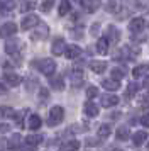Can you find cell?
Returning a JSON list of instances; mask_svg holds the SVG:
<instances>
[{
	"instance_id": "6da1fadb",
	"label": "cell",
	"mask_w": 149,
	"mask_h": 151,
	"mask_svg": "<svg viewBox=\"0 0 149 151\" xmlns=\"http://www.w3.org/2000/svg\"><path fill=\"white\" fill-rule=\"evenodd\" d=\"M34 66H37V70L46 76H53L54 71H56V61L51 60V58H44V60H39V61H34Z\"/></svg>"
},
{
	"instance_id": "7a4b0ae2",
	"label": "cell",
	"mask_w": 149,
	"mask_h": 151,
	"mask_svg": "<svg viewBox=\"0 0 149 151\" xmlns=\"http://www.w3.org/2000/svg\"><path fill=\"white\" fill-rule=\"evenodd\" d=\"M63 119H64V109H63L61 105H54V107H51V110H49V117H47L49 126H58V124L63 122Z\"/></svg>"
},
{
	"instance_id": "3957f363",
	"label": "cell",
	"mask_w": 149,
	"mask_h": 151,
	"mask_svg": "<svg viewBox=\"0 0 149 151\" xmlns=\"http://www.w3.org/2000/svg\"><path fill=\"white\" fill-rule=\"evenodd\" d=\"M5 53L10 55L12 58H15L19 61V55H20V41L17 39H12V41H7L5 42Z\"/></svg>"
},
{
	"instance_id": "277c9868",
	"label": "cell",
	"mask_w": 149,
	"mask_h": 151,
	"mask_svg": "<svg viewBox=\"0 0 149 151\" xmlns=\"http://www.w3.org/2000/svg\"><path fill=\"white\" fill-rule=\"evenodd\" d=\"M36 31H34L32 34H31V39H34V41H42V39H46L47 34H49V27H47L46 24H37L36 26Z\"/></svg>"
},
{
	"instance_id": "5b68a950",
	"label": "cell",
	"mask_w": 149,
	"mask_h": 151,
	"mask_svg": "<svg viewBox=\"0 0 149 151\" xmlns=\"http://www.w3.org/2000/svg\"><path fill=\"white\" fill-rule=\"evenodd\" d=\"M64 49H66L64 39H63V37H56L53 41V44H51V53H53L54 56H61V55H64Z\"/></svg>"
},
{
	"instance_id": "8992f818",
	"label": "cell",
	"mask_w": 149,
	"mask_h": 151,
	"mask_svg": "<svg viewBox=\"0 0 149 151\" xmlns=\"http://www.w3.org/2000/svg\"><path fill=\"white\" fill-rule=\"evenodd\" d=\"M39 24V17L37 15H34V14H29V15H24V19H22V29L24 31H27V29H32L36 27Z\"/></svg>"
},
{
	"instance_id": "52a82bcc",
	"label": "cell",
	"mask_w": 149,
	"mask_h": 151,
	"mask_svg": "<svg viewBox=\"0 0 149 151\" xmlns=\"http://www.w3.org/2000/svg\"><path fill=\"white\" fill-rule=\"evenodd\" d=\"M4 82L7 85H10V87H19L22 83V78L17 73H14V71H7V73H4Z\"/></svg>"
},
{
	"instance_id": "ba28073f",
	"label": "cell",
	"mask_w": 149,
	"mask_h": 151,
	"mask_svg": "<svg viewBox=\"0 0 149 151\" xmlns=\"http://www.w3.org/2000/svg\"><path fill=\"white\" fill-rule=\"evenodd\" d=\"M83 80H85V76H83V71L81 70H76L74 68L71 73H69V82L73 87H81L83 85Z\"/></svg>"
},
{
	"instance_id": "9c48e42d",
	"label": "cell",
	"mask_w": 149,
	"mask_h": 151,
	"mask_svg": "<svg viewBox=\"0 0 149 151\" xmlns=\"http://www.w3.org/2000/svg\"><path fill=\"white\" fill-rule=\"evenodd\" d=\"M17 32V26L14 22H7L0 27V37H10Z\"/></svg>"
},
{
	"instance_id": "30bf717a",
	"label": "cell",
	"mask_w": 149,
	"mask_h": 151,
	"mask_svg": "<svg viewBox=\"0 0 149 151\" xmlns=\"http://www.w3.org/2000/svg\"><path fill=\"white\" fill-rule=\"evenodd\" d=\"M105 37H107L108 42H119L120 32H119V29L115 27V26H108L107 31H105Z\"/></svg>"
},
{
	"instance_id": "8fae6325",
	"label": "cell",
	"mask_w": 149,
	"mask_h": 151,
	"mask_svg": "<svg viewBox=\"0 0 149 151\" xmlns=\"http://www.w3.org/2000/svg\"><path fill=\"white\" fill-rule=\"evenodd\" d=\"M146 26V21L142 19V17H134L132 21L129 22V29H130V32H141L142 29Z\"/></svg>"
},
{
	"instance_id": "7c38bea8",
	"label": "cell",
	"mask_w": 149,
	"mask_h": 151,
	"mask_svg": "<svg viewBox=\"0 0 149 151\" xmlns=\"http://www.w3.org/2000/svg\"><path fill=\"white\" fill-rule=\"evenodd\" d=\"M80 55H81V48L76 46V44H69V46H66V49H64V56H66L68 60H76Z\"/></svg>"
},
{
	"instance_id": "4fadbf2b",
	"label": "cell",
	"mask_w": 149,
	"mask_h": 151,
	"mask_svg": "<svg viewBox=\"0 0 149 151\" xmlns=\"http://www.w3.org/2000/svg\"><path fill=\"white\" fill-rule=\"evenodd\" d=\"M42 126V121H41V117L37 114H31L29 119H27V127L31 131H37Z\"/></svg>"
},
{
	"instance_id": "5bb4252c",
	"label": "cell",
	"mask_w": 149,
	"mask_h": 151,
	"mask_svg": "<svg viewBox=\"0 0 149 151\" xmlns=\"http://www.w3.org/2000/svg\"><path fill=\"white\" fill-rule=\"evenodd\" d=\"M90 70L93 71V73H103L105 70H107V61H100V60H93V61H90Z\"/></svg>"
},
{
	"instance_id": "9a60e30c",
	"label": "cell",
	"mask_w": 149,
	"mask_h": 151,
	"mask_svg": "<svg viewBox=\"0 0 149 151\" xmlns=\"http://www.w3.org/2000/svg\"><path fill=\"white\" fill-rule=\"evenodd\" d=\"M100 102H102V105L103 107H114V105H117L119 104V97L117 95H112V93H107V95H103L100 99Z\"/></svg>"
},
{
	"instance_id": "2e32d148",
	"label": "cell",
	"mask_w": 149,
	"mask_h": 151,
	"mask_svg": "<svg viewBox=\"0 0 149 151\" xmlns=\"http://www.w3.org/2000/svg\"><path fill=\"white\" fill-rule=\"evenodd\" d=\"M83 112H85L88 117H97L98 116V107H97V104H93L92 100H88V102H85V105H83Z\"/></svg>"
},
{
	"instance_id": "e0dca14e",
	"label": "cell",
	"mask_w": 149,
	"mask_h": 151,
	"mask_svg": "<svg viewBox=\"0 0 149 151\" xmlns=\"http://www.w3.org/2000/svg\"><path fill=\"white\" fill-rule=\"evenodd\" d=\"M20 144H22V136H20L19 132H15V134H12L10 136V139H9V143H7V146H9V150H19Z\"/></svg>"
},
{
	"instance_id": "ac0fdd59",
	"label": "cell",
	"mask_w": 149,
	"mask_h": 151,
	"mask_svg": "<svg viewBox=\"0 0 149 151\" xmlns=\"http://www.w3.org/2000/svg\"><path fill=\"white\" fill-rule=\"evenodd\" d=\"M122 55L127 56V60H134L137 55H141V49L137 46H124L122 48Z\"/></svg>"
},
{
	"instance_id": "d6986e66",
	"label": "cell",
	"mask_w": 149,
	"mask_h": 151,
	"mask_svg": "<svg viewBox=\"0 0 149 151\" xmlns=\"http://www.w3.org/2000/svg\"><path fill=\"white\" fill-rule=\"evenodd\" d=\"M49 83H51V88L56 90V92H61V90H64V80H63V76H51V80H49Z\"/></svg>"
},
{
	"instance_id": "ffe728a7",
	"label": "cell",
	"mask_w": 149,
	"mask_h": 151,
	"mask_svg": "<svg viewBox=\"0 0 149 151\" xmlns=\"http://www.w3.org/2000/svg\"><path fill=\"white\" fill-rule=\"evenodd\" d=\"M15 9V2L14 0H0V14H9Z\"/></svg>"
},
{
	"instance_id": "44dd1931",
	"label": "cell",
	"mask_w": 149,
	"mask_h": 151,
	"mask_svg": "<svg viewBox=\"0 0 149 151\" xmlns=\"http://www.w3.org/2000/svg\"><path fill=\"white\" fill-rule=\"evenodd\" d=\"M81 5L87 12H95L100 7V0H81Z\"/></svg>"
},
{
	"instance_id": "7402d4cb",
	"label": "cell",
	"mask_w": 149,
	"mask_h": 151,
	"mask_svg": "<svg viewBox=\"0 0 149 151\" xmlns=\"http://www.w3.org/2000/svg\"><path fill=\"white\" fill-rule=\"evenodd\" d=\"M108 44H110V42L107 41V37H105V36H103V37H100V39H98V41H97V51H98V55H107L108 53Z\"/></svg>"
},
{
	"instance_id": "603a6c76",
	"label": "cell",
	"mask_w": 149,
	"mask_h": 151,
	"mask_svg": "<svg viewBox=\"0 0 149 151\" xmlns=\"http://www.w3.org/2000/svg\"><path fill=\"white\" fill-rule=\"evenodd\" d=\"M102 87H103L105 90L115 92V90L120 88V83L117 82V80H114V78H107V80H103V82H102Z\"/></svg>"
},
{
	"instance_id": "cb8c5ba5",
	"label": "cell",
	"mask_w": 149,
	"mask_h": 151,
	"mask_svg": "<svg viewBox=\"0 0 149 151\" xmlns=\"http://www.w3.org/2000/svg\"><path fill=\"white\" fill-rule=\"evenodd\" d=\"M80 150V141L76 139H71V141H66L64 144H61L59 151H78Z\"/></svg>"
},
{
	"instance_id": "d4e9b609",
	"label": "cell",
	"mask_w": 149,
	"mask_h": 151,
	"mask_svg": "<svg viewBox=\"0 0 149 151\" xmlns=\"http://www.w3.org/2000/svg\"><path fill=\"white\" fill-rule=\"evenodd\" d=\"M149 71V63H142V65H137L134 70H132V76L134 78H139V76L146 75Z\"/></svg>"
},
{
	"instance_id": "484cf974",
	"label": "cell",
	"mask_w": 149,
	"mask_h": 151,
	"mask_svg": "<svg viewBox=\"0 0 149 151\" xmlns=\"http://www.w3.org/2000/svg\"><path fill=\"white\" fill-rule=\"evenodd\" d=\"M146 139H148V132L146 131H137L132 136V143H134V146H141Z\"/></svg>"
},
{
	"instance_id": "4316f807",
	"label": "cell",
	"mask_w": 149,
	"mask_h": 151,
	"mask_svg": "<svg viewBox=\"0 0 149 151\" xmlns=\"http://www.w3.org/2000/svg\"><path fill=\"white\" fill-rule=\"evenodd\" d=\"M69 10H71V2H69V0H61L59 7H58V14H59L61 17H64Z\"/></svg>"
},
{
	"instance_id": "83f0119b",
	"label": "cell",
	"mask_w": 149,
	"mask_h": 151,
	"mask_svg": "<svg viewBox=\"0 0 149 151\" xmlns=\"http://www.w3.org/2000/svg\"><path fill=\"white\" fill-rule=\"evenodd\" d=\"M115 134H117V139H119V141H127L129 136H130L127 126H120V127L117 129V132H115Z\"/></svg>"
},
{
	"instance_id": "f1b7e54d",
	"label": "cell",
	"mask_w": 149,
	"mask_h": 151,
	"mask_svg": "<svg viewBox=\"0 0 149 151\" xmlns=\"http://www.w3.org/2000/svg\"><path fill=\"white\" fill-rule=\"evenodd\" d=\"M15 110L12 109V107H7V105H4V107H0V116L4 117V119H15Z\"/></svg>"
},
{
	"instance_id": "f546056e",
	"label": "cell",
	"mask_w": 149,
	"mask_h": 151,
	"mask_svg": "<svg viewBox=\"0 0 149 151\" xmlns=\"http://www.w3.org/2000/svg\"><path fill=\"white\" fill-rule=\"evenodd\" d=\"M42 137L41 134H31V136L26 137V144H29V146H37V144L42 143Z\"/></svg>"
},
{
	"instance_id": "4dcf8cb0",
	"label": "cell",
	"mask_w": 149,
	"mask_h": 151,
	"mask_svg": "<svg viewBox=\"0 0 149 151\" xmlns=\"http://www.w3.org/2000/svg\"><path fill=\"white\" fill-rule=\"evenodd\" d=\"M110 132H112V126H110V124H102L100 127L97 129L98 137H108L110 136Z\"/></svg>"
},
{
	"instance_id": "1f68e13d",
	"label": "cell",
	"mask_w": 149,
	"mask_h": 151,
	"mask_svg": "<svg viewBox=\"0 0 149 151\" xmlns=\"http://www.w3.org/2000/svg\"><path fill=\"white\" fill-rule=\"evenodd\" d=\"M36 9V2H31V0H20V10L22 12H29Z\"/></svg>"
},
{
	"instance_id": "d6a6232c",
	"label": "cell",
	"mask_w": 149,
	"mask_h": 151,
	"mask_svg": "<svg viewBox=\"0 0 149 151\" xmlns=\"http://www.w3.org/2000/svg\"><path fill=\"white\" fill-rule=\"evenodd\" d=\"M110 76H112L114 80L119 82V80H122V78L125 76V70H124V68H114L112 71H110Z\"/></svg>"
},
{
	"instance_id": "836d02e7",
	"label": "cell",
	"mask_w": 149,
	"mask_h": 151,
	"mask_svg": "<svg viewBox=\"0 0 149 151\" xmlns=\"http://www.w3.org/2000/svg\"><path fill=\"white\" fill-rule=\"evenodd\" d=\"M137 90H139V85H137V83H129L127 90H125V97H127V99H132V97L137 93Z\"/></svg>"
},
{
	"instance_id": "e575fe53",
	"label": "cell",
	"mask_w": 149,
	"mask_h": 151,
	"mask_svg": "<svg viewBox=\"0 0 149 151\" xmlns=\"http://www.w3.org/2000/svg\"><path fill=\"white\" fill-rule=\"evenodd\" d=\"M53 5H54V0H44L39 5V9H41V12H49L53 9Z\"/></svg>"
},
{
	"instance_id": "d590c367",
	"label": "cell",
	"mask_w": 149,
	"mask_h": 151,
	"mask_svg": "<svg viewBox=\"0 0 149 151\" xmlns=\"http://www.w3.org/2000/svg\"><path fill=\"white\" fill-rule=\"evenodd\" d=\"M97 95H98V88H97V87H88L87 88V97L90 100H93Z\"/></svg>"
},
{
	"instance_id": "8d00e7d4",
	"label": "cell",
	"mask_w": 149,
	"mask_h": 151,
	"mask_svg": "<svg viewBox=\"0 0 149 151\" xmlns=\"http://www.w3.org/2000/svg\"><path fill=\"white\" fill-rule=\"evenodd\" d=\"M117 7H119L117 2H108L107 5H105V9H107L108 12H117Z\"/></svg>"
},
{
	"instance_id": "74e56055",
	"label": "cell",
	"mask_w": 149,
	"mask_h": 151,
	"mask_svg": "<svg viewBox=\"0 0 149 151\" xmlns=\"http://www.w3.org/2000/svg\"><path fill=\"white\" fill-rule=\"evenodd\" d=\"M98 31H100V24H98V22H95L93 26H92V29H90V34L97 36V34H98Z\"/></svg>"
},
{
	"instance_id": "f35d334b",
	"label": "cell",
	"mask_w": 149,
	"mask_h": 151,
	"mask_svg": "<svg viewBox=\"0 0 149 151\" xmlns=\"http://www.w3.org/2000/svg\"><path fill=\"white\" fill-rule=\"evenodd\" d=\"M141 124L144 126V127H149V112H148V114H144V116L141 117Z\"/></svg>"
},
{
	"instance_id": "ab89813d",
	"label": "cell",
	"mask_w": 149,
	"mask_h": 151,
	"mask_svg": "<svg viewBox=\"0 0 149 151\" xmlns=\"http://www.w3.org/2000/svg\"><path fill=\"white\" fill-rule=\"evenodd\" d=\"M141 104H142V107H146V109H149V92H148V93H146L144 97H142Z\"/></svg>"
},
{
	"instance_id": "60d3db41",
	"label": "cell",
	"mask_w": 149,
	"mask_h": 151,
	"mask_svg": "<svg viewBox=\"0 0 149 151\" xmlns=\"http://www.w3.org/2000/svg\"><path fill=\"white\" fill-rule=\"evenodd\" d=\"M9 131H10V124L0 122V132H9Z\"/></svg>"
},
{
	"instance_id": "b9f144b4",
	"label": "cell",
	"mask_w": 149,
	"mask_h": 151,
	"mask_svg": "<svg viewBox=\"0 0 149 151\" xmlns=\"http://www.w3.org/2000/svg\"><path fill=\"white\" fill-rule=\"evenodd\" d=\"M39 97H41V100H42V102L47 100V90L46 88H41L39 90Z\"/></svg>"
},
{
	"instance_id": "7bdbcfd3",
	"label": "cell",
	"mask_w": 149,
	"mask_h": 151,
	"mask_svg": "<svg viewBox=\"0 0 149 151\" xmlns=\"http://www.w3.org/2000/svg\"><path fill=\"white\" fill-rule=\"evenodd\" d=\"M88 146H95V144H100V139H87Z\"/></svg>"
},
{
	"instance_id": "ee69618b",
	"label": "cell",
	"mask_w": 149,
	"mask_h": 151,
	"mask_svg": "<svg viewBox=\"0 0 149 151\" xmlns=\"http://www.w3.org/2000/svg\"><path fill=\"white\" fill-rule=\"evenodd\" d=\"M142 87H144V88H149V75L142 80Z\"/></svg>"
},
{
	"instance_id": "f6af8a7d",
	"label": "cell",
	"mask_w": 149,
	"mask_h": 151,
	"mask_svg": "<svg viewBox=\"0 0 149 151\" xmlns=\"http://www.w3.org/2000/svg\"><path fill=\"white\" fill-rule=\"evenodd\" d=\"M22 151H36V146H29V144H27V146L22 148Z\"/></svg>"
},
{
	"instance_id": "bcb514c9",
	"label": "cell",
	"mask_w": 149,
	"mask_h": 151,
	"mask_svg": "<svg viewBox=\"0 0 149 151\" xmlns=\"http://www.w3.org/2000/svg\"><path fill=\"white\" fill-rule=\"evenodd\" d=\"M0 93H7V87L4 83H0Z\"/></svg>"
},
{
	"instance_id": "7dc6e473",
	"label": "cell",
	"mask_w": 149,
	"mask_h": 151,
	"mask_svg": "<svg viewBox=\"0 0 149 151\" xmlns=\"http://www.w3.org/2000/svg\"><path fill=\"white\" fill-rule=\"evenodd\" d=\"M148 150H149V143H148Z\"/></svg>"
}]
</instances>
